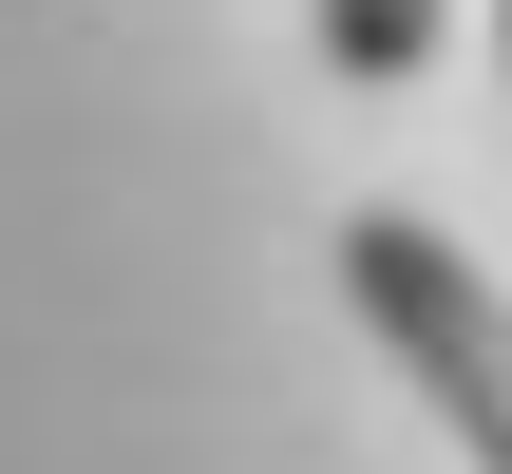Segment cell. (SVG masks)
Returning a JSON list of instances; mask_svg holds the SVG:
<instances>
[{"label": "cell", "mask_w": 512, "mask_h": 474, "mask_svg": "<svg viewBox=\"0 0 512 474\" xmlns=\"http://www.w3.org/2000/svg\"><path fill=\"white\" fill-rule=\"evenodd\" d=\"M342 304H361L380 361L437 399V437H456L475 474H512V304H494V266L437 247L418 209H361V228H342Z\"/></svg>", "instance_id": "obj_1"}, {"label": "cell", "mask_w": 512, "mask_h": 474, "mask_svg": "<svg viewBox=\"0 0 512 474\" xmlns=\"http://www.w3.org/2000/svg\"><path fill=\"white\" fill-rule=\"evenodd\" d=\"M323 76H361V95L437 76V0H323Z\"/></svg>", "instance_id": "obj_2"}, {"label": "cell", "mask_w": 512, "mask_h": 474, "mask_svg": "<svg viewBox=\"0 0 512 474\" xmlns=\"http://www.w3.org/2000/svg\"><path fill=\"white\" fill-rule=\"evenodd\" d=\"M494 57H512V0H494Z\"/></svg>", "instance_id": "obj_3"}]
</instances>
